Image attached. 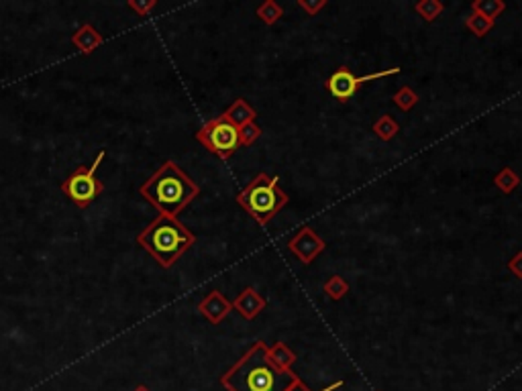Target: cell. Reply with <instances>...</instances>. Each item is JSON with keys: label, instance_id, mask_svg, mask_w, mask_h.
I'll return each instance as SVG.
<instances>
[{"label": "cell", "instance_id": "cell-1", "mask_svg": "<svg viewBox=\"0 0 522 391\" xmlns=\"http://www.w3.org/2000/svg\"><path fill=\"white\" fill-rule=\"evenodd\" d=\"M300 377L292 369H278L271 363L268 344L257 340L227 373L220 385L229 391H288Z\"/></svg>", "mask_w": 522, "mask_h": 391}, {"label": "cell", "instance_id": "cell-2", "mask_svg": "<svg viewBox=\"0 0 522 391\" xmlns=\"http://www.w3.org/2000/svg\"><path fill=\"white\" fill-rule=\"evenodd\" d=\"M139 192L160 210V214L178 218V214L200 194V188L174 161H165L139 188Z\"/></svg>", "mask_w": 522, "mask_h": 391}, {"label": "cell", "instance_id": "cell-3", "mask_svg": "<svg viewBox=\"0 0 522 391\" xmlns=\"http://www.w3.org/2000/svg\"><path fill=\"white\" fill-rule=\"evenodd\" d=\"M137 243L163 269H170L196 243V236L192 234L190 229H186V224H182L178 218L167 216V214H158L143 231L137 234Z\"/></svg>", "mask_w": 522, "mask_h": 391}, {"label": "cell", "instance_id": "cell-4", "mask_svg": "<svg viewBox=\"0 0 522 391\" xmlns=\"http://www.w3.org/2000/svg\"><path fill=\"white\" fill-rule=\"evenodd\" d=\"M288 202V194L280 190L278 178L270 174H257L243 188V192L237 196V204L251 218H255L261 227H268L271 218Z\"/></svg>", "mask_w": 522, "mask_h": 391}, {"label": "cell", "instance_id": "cell-5", "mask_svg": "<svg viewBox=\"0 0 522 391\" xmlns=\"http://www.w3.org/2000/svg\"><path fill=\"white\" fill-rule=\"evenodd\" d=\"M105 157H107V151H100L88 167L84 165L76 167L72 174L61 181L59 188L64 196H68L78 208H88L92 202L105 192V184L96 178V172Z\"/></svg>", "mask_w": 522, "mask_h": 391}, {"label": "cell", "instance_id": "cell-6", "mask_svg": "<svg viewBox=\"0 0 522 391\" xmlns=\"http://www.w3.org/2000/svg\"><path fill=\"white\" fill-rule=\"evenodd\" d=\"M196 141L206 147L210 153L218 155L220 160H229L235 151L241 147L239 143V128L233 126L223 114L208 121L196 133Z\"/></svg>", "mask_w": 522, "mask_h": 391}, {"label": "cell", "instance_id": "cell-7", "mask_svg": "<svg viewBox=\"0 0 522 391\" xmlns=\"http://www.w3.org/2000/svg\"><path fill=\"white\" fill-rule=\"evenodd\" d=\"M400 68H392V70H386V71H378V73H372V76H355L353 71L349 70V68H339V70L335 71L331 78H328V82H326V88L331 92V96L333 98H337L339 102H347L351 96H355L357 94V90L365 84V82H374V80H379V78H386V76H394L398 73Z\"/></svg>", "mask_w": 522, "mask_h": 391}, {"label": "cell", "instance_id": "cell-8", "mask_svg": "<svg viewBox=\"0 0 522 391\" xmlns=\"http://www.w3.org/2000/svg\"><path fill=\"white\" fill-rule=\"evenodd\" d=\"M288 247L304 265H310L326 249V243L310 227H304L302 231H298L296 236L290 239Z\"/></svg>", "mask_w": 522, "mask_h": 391}, {"label": "cell", "instance_id": "cell-9", "mask_svg": "<svg viewBox=\"0 0 522 391\" xmlns=\"http://www.w3.org/2000/svg\"><path fill=\"white\" fill-rule=\"evenodd\" d=\"M200 314L213 324H220L233 310V303L229 302L220 291H210L202 302L198 303Z\"/></svg>", "mask_w": 522, "mask_h": 391}, {"label": "cell", "instance_id": "cell-10", "mask_svg": "<svg viewBox=\"0 0 522 391\" xmlns=\"http://www.w3.org/2000/svg\"><path fill=\"white\" fill-rule=\"evenodd\" d=\"M233 308L245 318V320H253L261 314V310L266 308V298L255 291L253 287H245L237 298H235Z\"/></svg>", "mask_w": 522, "mask_h": 391}, {"label": "cell", "instance_id": "cell-11", "mask_svg": "<svg viewBox=\"0 0 522 391\" xmlns=\"http://www.w3.org/2000/svg\"><path fill=\"white\" fill-rule=\"evenodd\" d=\"M102 35L92 27L90 23L82 25L76 33L72 35V43L76 49H80L84 55H90L92 52H96L100 45H102Z\"/></svg>", "mask_w": 522, "mask_h": 391}, {"label": "cell", "instance_id": "cell-12", "mask_svg": "<svg viewBox=\"0 0 522 391\" xmlns=\"http://www.w3.org/2000/svg\"><path fill=\"white\" fill-rule=\"evenodd\" d=\"M223 116H225L233 126L241 128V126L249 125V123H255L257 112H255V108H251L247 104V100L237 98L233 104L223 112Z\"/></svg>", "mask_w": 522, "mask_h": 391}, {"label": "cell", "instance_id": "cell-13", "mask_svg": "<svg viewBox=\"0 0 522 391\" xmlns=\"http://www.w3.org/2000/svg\"><path fill=\"white\" fill-rule=\"evenodd\" d=\"M268 353H270L271 363L278 367V369H292V365L296 363V355L290 351L284 342H273L271 347H268Z\"/></svg>", "mask_w": 522, "mask_h": 391}, {"label": "cell", "instance_id": "cell-14", "mask_svg": "<svg viewBox=\"0 0 522 391\" xmlns=\"http://www.w3.org/2000/svg\"><path fill=\"white\" fill-rule=\"evenodd\" d=\"M506 2L504 0H475L471 4V11L482 15V17L490 18V20H496L504 13Z\"/></svg>", "mask_w": 522, "mask_h": 391}, {"label": "cell", "instance_id": "cell-15", "mask_svg": "<svg viewBox=\"0 0 522 391\" xmlns=\"http://www.w3.org/2000/svg\"><path fill=\"white\" fill-rule=\"evenodd\" d=\"M494 184H496V188H498L502 194H510V192H514V190L521 186V176H518L514 169L504 167V169H500V172L496 174Z\"/></svg>", "mask_w": 522, "mask_h": 391}, {"label": "cell", "instance_id": "cell-16", "mask_svg": "<svg viewBox=\"0 0 522 391\" xmlns=\"http://www.w3.org/2000/svg\"><path fill=\"white\" fill-rule=\"evenodd\" d=\"M372 131L376 133V137L381 139V141H390V139H394L398 135V131H400V126L398 123L390 116V114H384V116H379L378 121L374 123L372 126Z\"/></svg>", "mask_w": 522, "mask_h": 391}, {"label": "cell", "instance_id": "cell-17", "mask_svg": "<svg viewBox=\"0 0 522 391\" xmlns=\"http://www.w3.org/2000/svg\"><path fill=\"white\" fill-rule=\"evenodd\" d=\"M255 15L261 18L266 25H273V23H278L280 17L284 15V8H282L275 0H266V2H261V4L257 6Z\"/></svg>", "mask_w": 522, "mask_h": 391}, {"label": "cell", "instance_id": "cell-18", "mask_svg": "<svg viewBox=\"0 0 522 391\" xmlns=\"http://www.w3.org/2000/svg\"><path fill=\"white\" fill-rule=\"evenodd\" d=\"M465 27L475 37H486L492 31V27H494V20H490V18L482 17V15H477V13L471 11L469 17L465 18Z\"/></svg>", "mask_w": 522, "mask_h": 391}, {"label": "cell", "instance_id": "cell-19", "mask_svg": "<svg viewBox=\"0 0 522 391\" xmlns=\"http://www.w3.org/2000/svg\"><path fill=\"white\" fill-rule=\"evenodd\" d=\"M323 289L331 300H341V298H345V294L349 291V284L345 282V277H341V275H333V277H328L324 282Z\"/></svg>", "mask_w": 522, "mask_h": 391}, {"label": "cell", "instance_id": "cell-20", "mask_svg": "<svg viewBox=\"0 0 522 391\" xmlns=\"http://www.w3.org/2000/svg\"><path fill=\"white\" fill-rule=\"evenodd\" d=\"M443 2L441 0H420L415 4V11L425 18V20H434V18L441 17L443 13Z\"/></svg>", "mask_w": 522, "mask_h": 391}, {"label": "cell", "instance_id": "cell-21", "mask_svg": "<svg viewBox=\"0 0 522 391\" xmlns=\"http://www.w3.org/2000/svg\"><path fill=\"white\" fill-rule=\"evenodd\" d=\"M394 104H396L400 110L408 112V110H413V108L418 104V96H416V92L410 88V86H402V88L394 94Z\"/></svg>", "mask_w": 522, "mask_h": 391}, {"label": "cell", "instance_id": "cell-22", "mask_svg": "<svg viewBox=\"0 0 522 391\" xmlns=\"http://www.w3.org/2000/svg\"><path fill=\"white\" fill-rule=\"evenodd\" d=\"M259 137H261V128L255 125V123H249V125L239 128V143H241V147H249Z\"/></svg>", "mask_w": 522, "mask_h": 391}, {"label": "cell", "instance_id": "cell-23", "mask_svg": "<svg viewBox=\"0 0 522 391\" xmlns=\"http://www.w3.org/2000/svg\"><path fill=\"white\" fill-rule=\"evenodd\" d=\"M126 6H129L131 11H135L139 17H145L147 13H151V11L158 6V2H155V0H129Z\"/></svg>", "mask_w": 522, "mask_h": 391}, {"label": "cell", "instance_id": "cell-24", "mask_svg": "<svg viewBox=\"0 0 522 391\" xmlns=\"http://www.w3.org/2000/svg\"><path fill=\"white\" fill-rule=\"evenodd\" d=\"M298 6L307 13L308 17L319 15V11H323L326 6V0H298Z\"/></svg>", "mask_w": 522, "mask_h": 391}, {"label": "cell", "instance_id": "cell-25", "mask_svg": "<svg viewBox=\"0 0 522 391\" xmlns=\"http://www.w3.org/2000/svg\"><path fill=\"white\" fill-rule=\"evenodd\" d=\"M508 269H510L518 279H522V251H518V253L508 261Z\"/></svg>", "mask_w": 522, "mask_h": 391}, {"label": "cell", "instance_id": "cell-26", "mask_svg": "<svg viewBox=\"0 0 522 391\" xmlns=\"http://www.w3.org/2000/svg\"><path fill=\"white\" fill-rule=\"evenodd\" d=\"M288 391H312V390H310L307 383H304V381L300 379V381H296V383H294V385H292Z\"/></svg>", "mask_w": 522, "mask_h": 391}, {"label": "cell", "instance_id": "cell-27", "mask_svg": "<svg viewBox=\"0 0 522 391\" xmlns=\"http://www.w3.org/2000/svg\"><path fill=\"white\" fill-rule=\"evenodd\" d=\"M133 391H151V390H149V387H145V385H137Z\"/></svg>", "mask_w": 522, "mask_h": 391}]
</instances>
